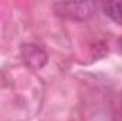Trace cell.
I'll use <instances>...</instances> for the list:
<instances>
[{"instance_id": "cell-1", "label": "cell", "mask_w": 122, "mask_h": 121, "mask_svg": "<svg viewBox=\"0 0 122 121\" xmlns=\"http://www.w3.org/2000/svg\"><path fill=\"white\" fill-rule=\"evenodd\" d=\"M54 9L61 16H65L68 19L85 20L92 16L95 6L91 1H61L54 4Z\"/></svg>"}, {"instance_id": "cell-2", "label": "cell", "mask_w": 122, "mask_h": 121, "mask_svg": "<svg viewBox=\"0 0 122 121\" xmlns=\"http://www.w3.org/2000/svg\"><path fill=\"white\" fill-rule=\"evenodd\" d=\"M20 54L23 57L24 63L34 68V70H40L43 68L47 61H48V56L46 53V50L43 47H40L38 44L34 43H24L20 47Z\"/></svg>"}, {"instance_id": "cell-3", "label": "cell", "mask_w": 122, "mask_h": 121, "mask_svg": "<svg viewBox=\"0 0 122 121\" xmlns=\"http://www.w3.org/2000/svg\"><path fill=\"white\" fill-rule=\"evenodd\" d=\"M104 13L115 23L122 24V1H107L104 4Z\"/></svg>"}, {"instance_id": "cell-4", "label": "cell", "mask_w": 122, "mask_h": 121, "mask_svg": "<svg viewBox=\"0 0 122 121\" xmlns=\"http://www.w3.org/2000/svg\"><path fill=\"white\" fill-rule=\"evenodd\" d=\"M121 114H122V94H121Z\"/></svg>"}]
</instances>
